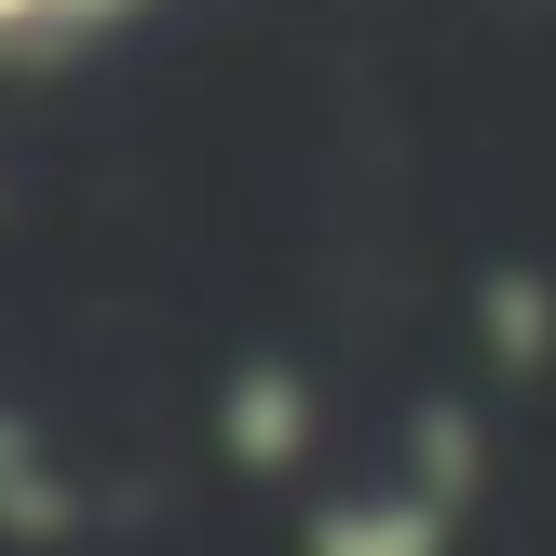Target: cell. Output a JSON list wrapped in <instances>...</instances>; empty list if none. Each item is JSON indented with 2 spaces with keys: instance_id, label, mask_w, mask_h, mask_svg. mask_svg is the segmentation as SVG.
<instances>
[{
  "instance_id": "6da1fadb",
  "label": "cell",
  "mask_w": 556,
  "mask_h": 556,
  "mask_svg": "<svg viewBox=\"0 0 556 556\" xmlns=\"http://www.w3.org/2000/svg\"><path fill=\"white\" fill-rule=\"evenodd\" d=\"M462 503H476V421L462 407H421V462L394 489H353V503H313L299 556H448Z\"/></svg>"
},
{
  "instance_id": "7a4b0ae2",
  "label": "cell",
  "mask_w": 556,
  "mask_h": 556,
  "mask_svg": "<svg viewBox=\"0 0 556 556\" xmlns=\"http://www.w3.org/2000/svg\"><path fill=\"white\" fill-rule=\"evenodd\" d=\"M217 434H231L244 476H286V462L313 448V394H299V367H244L231 407H217Z\"/></svg>"
},
{
  "instance_id": "3957f363",
  "label": "cell",
  "mask_w": 556,
  "mask_h": 556,
  "mask_svg": "<svg viewBox=\"0 0 556 556\" xmlns=\"http://www.w3.org/2000/svg\"><path fill=\"white\" fill-rule=\"evenodd\" d=\"M0 530H14V543H54V530H81V489L41 462V434H27V421H0Z\"/></svg>"
},
{
  "instance_id": "277c9868",
  "label": "cell",
  "mask_w": 556,
  "mask_h": 556,
  "mask_svg": "<svg viewBox=\"0 0 556 556\" xmlns=\"http://www.w3.org/2000/svg\"><path fill=\"white\" fill-rule=\"evenodd\" d=\"M136 0H0V68H41V54L96 41V27H123Z\"/></svg>"
},
{
  "instance_id": "5b68a950",
  "label": "cell",
  "mask_w": 556,
  "mask_h": 556,
  "mask_svg": "<svg viewBox=\"0 0 556 556\" xmlns=\"http://www.w3.org/2000/svg\"><path fill=\"white\" fill-rule=\"evenodd\" d=\"M543 286H489V353H516V367H543Z\"/></svg>"
}]
</instances>
